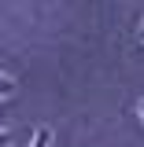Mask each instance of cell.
I'll return each instance as SVG.
<instances>
[{"instance_id":"obj_1","label":"cell","mask_w":144,"mask_h":147,"mask_svg":"<svg viewBox=\"0 0 144 147\" xmlns=\"http://www.w3.org/2000/svg\"><path fill=\"white\" fill-rule=\"evenodd\" d=\"M11 96H15V81L8 74H0V99H11Z\"/></svg>"},{"instance_id":"obj_2","label":"cell","mask_w":144,"mask_h":147,"mask_svg":"<svg viewBox=\"0 0 144 147\" xmlns=\"http://www.w3.org/2000/svg\"><path fill=\"white\" fill-rule=\"evenodd\" d=\"M48 140H52V136H48V129H37L33 140H30V147H48Z\"/></svg>"},{"instance_id":"obj_3","label":"cell","mask_w":144,"mask_h":147,"mask_svg":"<svg viewBox=\"0 0 144 147\" xmlns=\"http://www.w3.org/2000/svg\"><path fill=\"white\" fill-rule=\"evenodd\" d=\"M0 147H11V136H8L4 129H0Z\"/></svg>"},{"instance_id":"obj_4","label":"cell","mask_w":144,"mask_h":147,"mask_svg":"<svg viewBox=\"0 0 144 147\" xmlns=\"http://www.w3.org/2000/svg\"><path fill=\"white\" fill-rule=\"evenodd\" d=\"M141 48H144V22H141Z\"/></svg>"},{"instance_id":"obj_5","label":"cell","mask_w":144,"mask_h":147,"mask_svg":"<svg viewBox=\"0 0 144 147\" xmlns=\"http://www.w3.org/2000/svg\"><path fill=\"white\" fill-rule=\"evenodd\" d=\"M137 110H141V118H144V99H141V107H137Z\"/></svg>"}]
</instances>
